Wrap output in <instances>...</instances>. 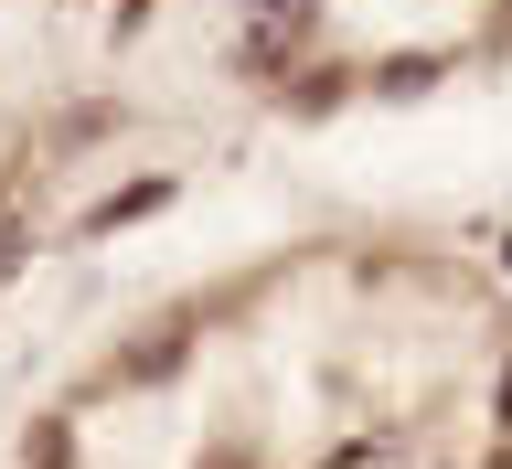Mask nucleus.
I'll use <instances>...</instances> for the list:
<instances>
[{
	"instance_id": "f257e3e1",
	"label": "nucleus",
	"mask_w": 512,
	"mask_h": 469,
	"mask_svg": "<svg viewBox=\"0 0 512 469\" xmlns=\"http://www.w3.org/2000/svg\"><path fill=\"white\" fill-rule=\"evenodd\" d=\"M171 203V182H128L118 203H96V235H118V224H139V214H160Z\"/></svg>"
},
{
	"instance_id": "423d86ee",
	"label": "nucleus",
	"mask_w": 512,
	"mask_h": 469,
	"mask_svg": "<svg viewBox=\"0 0 512 469\" xmlns=\"http://www.w3.org/2000/svg\"><path fill=\"white\" fill-rule=\"evenodd\" d=\"M0 203H11V182H0Z\"/></svg>"
},
{
	"instance_id": "39448f33",
	"label": "nucleus",
	"mask_w": 512,
	"mask_h": 469,
	"mask_svg": "<svg viewBox=\"0 0 512 469\" xmlns=\"http://www.w3.org/2000/svg\"><path fill=\"white\" fill-rule=\"evenodd\" d=\"M502 32H512V0H502Z\"/></svg>"
},
{
	"instance_id": "7ed1b4c3",
	"label": "nucleus",
	"mask_w": 512,
	"mask_h": 469,
	"mask_svg": "<svg viewBox=\"0 0 512 469\" xmlns=\"http://www.w3.org/2000/svg\"><path fill=\"white\" fill-rule=\"evenodd\" d=\"M491 416H502V427H512V363H502V406H491Z\"/></svg>"
},
{
	"instance_id": "f03ea898",
	"label": "nucleus",
	"mask_w": 512,
	"mask_h": 469,
	"mask_svg": "<svg viewBox=\"0 0 512 469\" xmlns=\"http://www.w3.org/2000/svg\"><path fill=\"white\" fill-rule=\"evenodd\" d=\"M182 352H192V331H182V320H171V331H150V342L128 352V374H171V363H182Z\"/></svg>"
},
{
	"instance_id": "20e7f679",
	"label": "nucleus",
	"mask_w": 512,
	"mask_h": 469,
	"mask_svg": "<svg viewBox=\"0 0 512 469\" xmlns=\"http://www.w3.org/2000/svg\"><path fill=\"white\" fill-rule=\"evenodd\" d=\"M491 469H512V448H491Z\"/></svg>"
}]
</instances>
